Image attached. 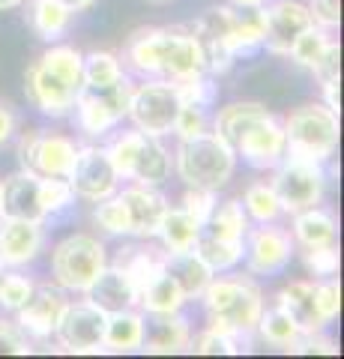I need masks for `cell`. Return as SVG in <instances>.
Listing matches in <instances>:
<instances>
[{
    "label": "cell",
    "mask_w": 344,
    "mask_h": 359,
    "mask_svg": "<svg viewBox=\"0 0 344 359\" xmlns=\"http://www.w3.org/2000/svg\"><path fill=\"white\" fill-rule=\"evenodd\" d=\"M126 60L141 75H156L162 81H183L207 72L204 48L195 33L171 27H141L126 42Z\"/></svg>",
    "instance_id": "cell-1"
},
{
    "label": "cell",
    "mask_w": 344,
    "mask_h": 359,
    "mask_svg": "<svg viewBox=\"0 0 344 359\" xmlns=\"http://www.w3.org/2000/svg\"><path fill=\"white\" fill-rule=\"evenodd\" d=\"M81 69L84 54L72 45H54L27 69L25 93L42 114L66 117L75 108V99L81 93Z\"/></svg>",
    "instance_id": "cell-2"
},
{
    "label": "cell",
    "mask_w": 344,
    "mask_h": 359,
    "mask_svg": "<svg viewBox=\"0 0 344 359\" xmlns=\"http://www.w3.org/2000/svg\"><path fill=\"white\" fill-rule=\"evenodd\" d=\"M209 330L234 335V339L246 341L258 330L261 311H263V294L254 285V278L246 276H225L213 278L201 294Z\"/></svg>",
    "instance_id": "cell-3"
},
{
    "label": "cell",
    "mask_w": 344,
    "mask_h": 359,
    "mask_svg": "<svg viewBox=\"0 0 344 359\" xmlns=\"http://www.w3.org/2000/svg\"><path fill=\"white\" fill-rule=\"evenodd\" d=\"M174 168L186 186L219 192V189L228 186V180L237 171V153L216 132H201L195 138L180 141L174 156Z\"/></svg>",
    "instance_id": "cell-4"
},
{
    "label": "cell",
    "mask_w": 344,
    "mask_h": 359,
    "mask_svg": "<svg viewBox=\"0 0 344 359\" xmlns=\"http://www.w3.org/2000/svg\"><path fill=\"white\" fill-rule=\"evenodd\" d=\"M284 156L305 162H329L338 150V114L312 102L296 108L284 123Z\"/></svg>",
    "instance_id": "cell-5"
},
{
    "label": "cell",
    "mask_w": 344,
    "mask_h": 359,
    "mask_svg": "<svg viewBox=\"0 0 344 359\" xmlns=\"http://www.w3.org/2000/svg\"><path fill=\"white\" fill-rule=\"evenodd\" d=\"M105 150H108V159L114 162L117 174L135 180L141 186H159L171 177L174 159L156 135H147L141 129L123 132Z\"/></svg>",
    "instance_id": "cell-6"
},
{
    "label": "cell",
    "mask_w": 344,
    "mask_h": 359,
    "mask_svg": "<svg viewBox=\"0 0 344 359\" xmlns=\"http://www.w3.org/2000/svg\"><path fill=\"white\" fill-rule=\"evenodd\" d=\"M105 245L90 233H72V237L60 240L51 255L54 282L63 290H81V294L105 269Z\"/></svg>",
    "instance_id": "cell-7"
},
{
    "label": "cell",
    "mask_w": 344,
    "mask_h": 359,
    "mask_svg": "<svg viewBox=\"0 0 344 359\" xmlns=\"http://www.w3.org/2000/svg\"><path fill=\"white\" fill-rule=\"evenodd\" d=\"M275 195H279L282 212H299L308 207H317L326 192V171L320 162H305V159H284L275 165V177L270 180Z\"/></svg>",
    "instance_id": "cell-8"
},
{
    "label": "cell",
    "mask_w": 344,
    "mask_h": 359,
    "mask_svg": "<svg viewBox=\"0 0 344 359\" xmlns=\"http://www.w3.org/2000/svg\"><path fill=\"white\" fill-rule=\"evenodd\" d=\"M132 90H135V87H132V81L126 75L120 78L117 84L105 87V90H87V87H81L78 99H75V108H72L75 117H78L81 132L93 135V138H99V135H108L120 120L126 117Z\"/></svg>",
    "instance_id": "cell-9"
},
{
    "label": "cell",
    "mask_w": 344,
    "mask_h": 359,
    "mask_svg": "<svg viewBox=\"0 0 344 359\" xmlns=\"http://www.w3.org/2000/svg\"><path fill=\"white\" fill-rule=\"evenodd\" d=\"M177 111H180V99H177L174 81H162L159 78V81H150L132 90L126 117L135 123V129L162 138V135H171Z\"/></svg>",
    "instance_id": "cell-10"
},
{
    "label": "cell",
    "mask_w": 344,
    "mask_h": 359,
    "mask_svg": "<svg viewBox=\"0 0 344 359\" xmlns=\"http://www.w3.org/2000/svg\"><path fill=\"white\" fill-rule=\"evenodd\" d=\"M75 141H69L66 135L54 132H27L21 138L18 159L21 168H27L36 177H66L69 180L72 165H75Z\"/></svg>",
    "instance_id": "cell-11"
},
{
    "label": "cell",
    "mask_w": 344,
    "mask_h": 359,
    "mask_svg": "<svg viewBox=\"0 0 344 359\" xmlns=\"http://www.w3.org/2000/svg\"><path fill=\"white\" fill-rule=\"evenodd\" d=\"M105 323L108 314L93 306L90 299L84 302H69L60 314V323L54 335L60 339V344L69 353H99L105 351Z\"/></svg>",
    "instance_id": "cell-12"
},
{
    "label": "cell",
    "mask_w": 344,
    "mask_h": 359,
    "mask_svg": "<svg viewBox=\"0 0 344 359\" xmlns=\"http://www.w3.org/2000/svg\"><path fill=\"white\" fill-rule=\"evenodd\" d=\"M242 257L249 264L252 276H275L291 264L294 257V237L291 231L275 228V224H258L249 228L246 240H242Z\"/></svg>",
    "instance_id": "cell-13"
},
{
    "label": "cell",
    "mask_w": 344,
    "mask_h": 359,
    "mask_svg": "<svg viewBox=\"0 0 344 359\" xmlns=\"http://www.w3.org/2000/svg\"><path fill=\"white\" fill-rule=\"evenodd\" d=\"M69 183H72V189H75V195L78 198L93 201L96 204V201L111 198L117 192L120 174H117L114 162L108 159L105 147H78L72 174H69Z\"/></svg>",
    "instance_id": "cell-14"
},
{
    "label": "cell",
    "mask_w": 344,
    "mask_h": 359,
    "mask_svg": "<svg viewBox=\"0 0 344 359\" xmlns=\"http://www.w3.org/2000/svg\"><path fill=\"white\" fill-rule=\"evenodd\" d=\"M234 153L242 156V159L252 168H258V171H273V168L284 159L282 120L270 114V111H263V114L240 135V141L234 144Z\"/></svg>",
    "instance_id": "cell-15"
},
{
    "label": "cell",
    "mask_w": 344,
    "mask_h": 359,
    "mask_svg": "<svg viewBox=\"0 0 344 359\" xmlns=\"http://www.w3.org/2000/svg\"><path fill=\"white\" fill-rule=\"evenodd\" d=\"M234 13L231 6H216L195 25V39L204 48V60H207V72L213 75H225L231 72L237 54L231 48V25H234Z\"/></svg>",
    "instance_id": "cell-16"
},
{
    "label": "cell",
    "mask_w": 344,
    "mask_h": 359,
    "mask_svg": "<svg viewBox=\"0 0 344 359\" xmlns=\"http://www.w3.org/2000/svg\"><path fill=\"white\" fill-rule=\"evenodd\" d=\"M263 18H266L263 45L273 54H287L299 33H305L315 25L312 9L299 4V0H273V4L263 6Z\"/></svg>",
    "instance_id": "cell-17"
},
{
    "label": "cell",
    "mask_w": 344,
    "mask_h": 359,
    "mask_svg": "<svg viewBox=\"0 0 344 359\" xmlns=\"http://www.w3.org/2000/svg\"><path fill=\"white\" fill-rule=\"evenodd\" d=\"M66 306H69V299H66V290L60 285H36L30 299L15 311L18 314L15 323L25 335L48 339V335H54V330H57L60 314Z\"/></svg>",
    "instance_id": "cell-18"
},
{
    "label": "cell",
    "mask_w": 344,
    "mask_h": 359,
    "mask_svg": "<svg viewBox=\"0 0 344 359\" xmlns=\"http://www.w3.org/2000/svg\"><path fill=\"white\" fill-rule=\"evenodd\" d=\"M141 318H144V335H141L144 353L171 356L188 351L192 330H188V320L180 311H141Z\"/></svg>",
    "instance_id": "cell-19"
},
{
    "label": "cell",
    "mask_w": 344,
    "mask_h": 359,
    "mask_svg": "<svg viewBox=\"0 0 344 359\" xmlns=\"http://www.w3.org/2000/svg\"><path fill=\"white\" fill-rule=\"evenodd\" d=\"M0 219H25V222L48 219L39 201V177L27 171V168L0 180Z\"/></svg>",
    "instance_id": "cell-20"
},
{
    "label": "cell",
    "mask_w": 344,
    "mask_h": 359,
    "mask_svg": "<svg viewBox=\"0 0 344 359\" xmlns=\"http://www.w3.org/2000/svg\"><path fill=\"white\" fill-rule=\"evenodd\" d=\"M126 204V216H129V233L141 240H150L159 233V224L168 212V201L162 192H156V186H129L120 192Z\"/></svg>",
    "instance_id": "cell-21"
},
{
    "label": "cell",
    "mask_w": 344,
    "mask_h": 359,
    "mask_svg": "<svg viewBox=\"0 0 344 359\" xmlns=\"http://www.w3.org/2000/svg\"><path fill=\"white\" fill-rule=\"evenodd\" d=\"M42 222L0 219V261L4 266H25L42 252Z\"/></svg>",
    "instance_id": "cell-22"
},
{
    "label": "cell",
    "mask_w": 344,
    "mask_h": 359,
    "mask_svg": "<svg viewBox=\"0 0 344 359\" xmlns=\"http://www.w3.org/2000/svg\"><path fill=\"white\" fill-rule=\"evenodd\" d=\"M275 306H279L287 318H291L299 332L303 335H312V332H320L326 327L324 314L317 309V294H315V282H305V278H299V282H291L279 290V297H275Z\"/></svg>",
    "instance_id": "cell-23"
},
{
    "label": "cell",
    "mask_w": 344,
    "mask_h": 359,
    "mask_svg": "<svg viewBox=\"0 0 344 359\" xmlns=\"http://www.w3.org/2000/svg\"><path fill=\"white\" fill-rule=\"evenodd\" d=\"M87 299L99 306L105 314H114V311H126V309H138V290L135 285L129 282V276L123 273L120 266H108L99 273L90 287L84 290Z\"/></svg>",
    "instance_id": "cell-24"
},
{
    "label": "cell",
    "mask_w": 344,
    "mask_h": 359,
    "mask_svg": "<svg viewBox=\"0 0 344 359\" xmlns=\"http://www.w3.org/2000/svg\"><path fill=\"white\" fill-rule=\"evenodd\" d=\"M294 243H299L303 249H317V245H336L338 237V222L329 210L324 207H308L294 212Z\"/></svg>",
    "instance_id": "cell-25"
},
{
    "label": "cell",
    "mask_w": 344,
    "mask_h": 359,
    "mask_svg": "<svg viewBox=\"0 0 344 359\" xmlns=\"http://www.w3.org/2000/svg\"><path fill=\"white\" fill-rule=\"evenodd\" d=\"M165 269L174 276V282L180 285L186 299H201L207 285L213 282V276H216L195 252H177V255L165 252Z\"/></svg>",
    "instance_id": "cell-26"
},
{
    "label": "cell",
    "mask_w": 344,
    "mask_h": 359,
    "mask_svg": "<svg viewBox=\"0 0 344 359\" xmlns=\"http://www.w3.org/2000/svg\"><path fill=\"white\" fill-rule=\"evenodd\" d=\"M72 9L63 4V0H30L27 4V21L30 27L36 30L39 39H60L72 25Z\"/></svg>",
    "instance_id": "cell-27"
},
{
    "label": "cell",
    "mask_w": 344,
    "mask_h": 359,
    "mask_svg": "<svg viewBox=\"0 0 344 359\" xmlns=\"http://www.w3.org/2000/svg\"><path fill=\"white\" fill-rule=\"evenodd\" d=\"M141 335H144V318L138 309L114 311V314H108L102 344H105V351L132 353V351H141Z\"/></svg>",
    "instance_id": "cell-28"
},
{
    "label": "cell",
    "mask_w": 344,
    "mask_h": 359,
    "mask_svg": "<svg viewBox=\"0 0 344 359\" xmlns=\"http://www.w3.org/2000/svg\"><path fill=\"white\" fill-rule=\"evenodd\" d=\"M114 266H120L129 276V282L135 285V290L141 294L153 278H156L165 269V252L156 255L153 249H138V245H126V249L117 252Z\"/></svg>",
    "instance_id": "cell-29"
},
{
    "label": "cell",
    "mask_w": 344,
    "mask_h": 359,
    "mask_svg": "<svg viewBox=\"0 0 344 359\" xmlns=\"http://www.w3.org/2000/svg\"><path fill=\"white\" fill-rule=\"evenodd\" d=\"M198 233H201V224H198L188 212L180 207V210H171L165 212V219L159 224V233L156 237H162V245L168 255H177V252H192L195 249V240Z\"/></svg>",
    "instance_id": "cell-30"
},
{
    "label": "cell",
    "mask_w": 344,
    "mask_h": 359,
    "mask_svg": "<svg viewBox=\"0 0 344 359\" xmlns=\"http://www.w3.org/2000/svg\"><path fill=\"white\" fill-rule=\"evenodd\" d=\"M201 231L213 233L219 240H231V243H242L249 233V216L242 210V201H225V204H216L213 216L207 219V224Z\"/></svg>",
    "instance_id": "cell-31"
},
{
    "label": "cell",
    "mask_w": 344,
    "mask_h": 359,
    "mask_svg": "<svg viewBox=\"0 0 344 359\" xmlns=\"http://www.w3.org/2000/svg\"><path fill=\"white\" fill-rule=\"evenodd\" d=\"M183 302H186V294L180 290V285L174 282V276L168 269H162V273L138 294L141 311H180Z\"/></svg>",
    "instance_id": "cell-32"
},
{
    "label": "cell",
    "mask_w": 344,
    "mask_h": 359,
    "mask_svg": "<svg viewBox=\"0 0 344 359\" xmlns=\"http://www.w3.org/2000/svg\"><path fill=\"white\" fill-rule=\"evenodd\" d=\"M201 261L213 269V273H228L242 261V243H231V240H219L213 233L201 231L195 240V249H192Z\"/></svg>",
    "instance_id": "cell-33"
},
{
    "label": "cell",
    "mask_w": 344,
    "mask_h": 359,
    "mask_svg": "<svg viewBox=\"0 0 344 359\" xmlns=\"http://www.w3.org/2000/svg\"><path fill=\"white\" fill-rule=\"evenodd\" d=\"M263 105L261 102H234V105H225V108H219V114H216V135L225 144H234L240 141V135L246 132L254 120H258L263 114Z\"/></svg>",
    "instance_id": "cell-34"
},
{
    "label": "cell",
    "mask_w": 344,
    "mask_h": 359,
    "mask_svg": "<svg viewBox=\"0 0 344 359\" xmlns=\"http://www.w3.org/2000/svg\"><path fill=\"white\" fill-rule=\"evenodd\" d=\"M266 36V18L263 9H240L234 13V25H231V48L240 57V54L254 51L258 45H263Z\"/></svg>",
    "instance_id": "cell-35"
},
{
    "label": "cell",
    "mask_w": 344,
    "mask_h": 359,
    "mask_svg": "<svg viewBox=\"0 0 344 359\" xmlns=\"http://www.w3.org/2000/svg\"><path fill=\"white\" fill-rule=\"evenodd\" d=\"M254 332H261V339L266 341V344H273V347H282V351H287V353H294V347H296V341L303 339V332H299V327L296 323L287 318V314L275 306V309H270V311H261V320H258V330Z\"/></svg>",
    "instance_id": "cell-36"
},
{
    "label": "cell",
    "mask_w": 344,
    "mask_h": 359,
    "mask_svg": "<svg viewBox=\"0 0 344 359\" xmlns=\"http://www.w3.org/2000/svg\"><path fill=\"white\" fill-rule=\"evenodd\" d=\"M123 78V66L120 57L111 51H93L84 57V69H81V81L87 90H105L111 84H117Z\"/></svg>",
    "instance_id": "cell-37"
},
{
    "label": "cell",
    "mask_w": 344,
    "mask_h": 359,
    "mask_svg": "<svg viewBox=\"0 0 344 359\" xmlns=\"http://www.w3.org/2000/svg\"><path fill=\"white\" fill-rule=\"evenodd\" d=\"M242 210H246V216L258 224H270L282 216V204H279V195H275L273 183H252L246 189V195H242Z\"/></svg>",
    "instance_id": "cell-38"
},
{
    "label": "cell",
    "mask_w": 344,
    "mask_h": 359,
    "mask_svg": "<svg viewBox=\"0 0 344 359\" xmlns=\"http://www.w3.org/2000/svg\"><path fill=\"white\" fill-rule=\"evenodd\" d=\"M329 33L326 27L320 25H312L305 33H299L296 42L291 45V51H287V57H291L296 66H305V69H315V66L320 63V57H324L326 45H329Z\"/></svg>",
    "instance_id": "cell-39"
},
{
    "label": "cell",
    "mask_w": 344,
    "mask_h": 359,
    "mask_svg": "<svg viewBox=\"0 0 344 359\" xmlns=\"http://www.w3.org/2000/svg\"><path fill=\"white\" fill-rule=\"evenodd\" d=\"M39 201L46 216H57L75 204V189L66 177H39Z\"/></svg>",
    "instance_id": "cell-40"
},
{
    "label": "cell",
    "mask_w": 344,
    "mask_h": 359,
    "mask_svg": "<svg viewBox=\"0 0 344 359\" xmlns=\"http://www.w3.org/2000/svg\"><path fill=\"white\" fill-rule=\"evenodd\" d=\"M177 90V99L180 105H195V108H209L216 102V84L213 78L204 75H192V78H183V81H174Z\"/></svg>",
    "instance_id": "cell-41"
},
{
    "label": "cell",
    "mask_w": 344,
    "mask_h": 359,
    "mask_svg": "<svg viewBox=\"0 0 344 359\" xmlns=\"http://www.w3.org/2000/svg\"><path fill=\"white\" fill-rule=\"evenodd\" d=\"M188 351L201 353V356H237L246 351V347H242V341L234 339V335H225V332H216L207 327L195 341H188Z\"/></svg>",
    "instance_id": "cell-42"
},
{
    "label": "cell",
    "mask_w": 344,
    "mask_h": 359,
    "mask_svg": "<svg viewBox=\"0 0 344 359\" xmlns=\"http://www.w3.org/2000/svg\"><path fill=\"white\" fill-rule=\"evenodd\" d=\"M93 219L96 224L102 228L105 233H129V216H126V204H123V198H120L117 192L111 195V198H102V201H96V212H93Z\"/></svg>",
    "instance_id": "cell-43"
},
{
    "label": "cell",
    "mask_w": 344,
    "mask_h": 359,
    "mask_svg": "<svg viewBox=\"0 0 344 359\" xmlns=\"http://www.w3.org/2000/svg\"><path fill=\"white\" fill-rule=\"evenodd\" d=\"M33 287L36 285H33L30 278L18 276V273H4L0 276V306H4L6 311H18L30 299Z\"/></svg>",
    "instance_id": "cell-44"
},
{
    "label": "cell",
    "mask_w": 344,
    "mask_h": 359,
    "mask_svg": "<svg viewBox=\"0 0 344 359\" xmlns=\"http://www.w3.org/2000/svg\"><path fill=\"white\" fill-rule=\"evenodd\" d=\"M303 264L317 278H332L338 273V249L336 245H317V249L303 252Z\"/></svg>",
    "instance_id": "cell-45"
},
{
    "label": "cell",
    "mask_w": 344,
    "mask_h": 359,
    "mask_svg": "<svg viewBox=\"0 0 344 359\" xmlns=\"http://www.w3.org/2000/svg\"><path fill=\"white\" fill-rule=\"evenodd\" d=\"M216 192L213 189H195V186H188L186 189V195H183V210L192 216L198 224H207V219L213 216V210H216Z\"/></svg>",
    "instance_id": "cell-46"
},
{
    "label": "cell",
    "mask_w": 344,
    "mask_h": 359,
    "mask_svg": "<svg viewBox=\"0 0 344 359\" xmlns=\"http://www.w3.org/2000/svg\"><path fill=\"white\" fill-rule=\"evenodd\" d=\"M177 138L186 141V138H195L201 132H209V120H207V108H195V105H180L177 111V120H174V129Z\"/></svg>",
    "instance_id": "cell-47"
},
{
    "label": "cell",
    "mask_w": 344,
    "mask_h": 359,
    "mask_svg": "<svg viewBox=\"0 0 344 359\" xmlns=\"http://www.w3.org/2000/svg\"><path fill=\"white\" fill-rule=\"evenodd\" d=\"M312 72L317 75L320 87H336V84H338V78H341V48H338L336 39L326 45L324 57H320V63L315 66Z\"/></svg>",
    "instance_id": "cell-48"
},
{
    "label": "cell",
    "mask_w": 344,
    "mask_h": 359,
    "mask_svg": "<svg viewBox=\"0 0 344 359\" xmlns=\"http://www.w3.org/2000/svg\"><path fill=\"white\" fill-rule=\"evenodd\" d=\"M315 294H317V309H320V314H324V320L332 323L338 318V311H341V287L336 282V276L326 278V282H320V285H315Z\"/></svg>",
    "instance_id": "cell-49"
},
{
    "label": "cell",
    "mask_w": 344,
    "mask_h": 359,
    "mask_svg": "<svg viewBox=\"0 0 344 359\" xmlns=\"http://www.w3.org/2000/svg\"><path fill=\"white\" fill-rule=\"evenodd\" d=\"M27 353H30V341L18 323L0 320V356H27Z\"/></svg>",
    "instance_id": "cell-50"
},
{
    "label": "cell",
    "mask_w": 344,
    "mask_h": 359,
    "mask_svg": "<svg viewBox=\"0 0 344 359\" xmlns=\"http://www.w3.org/2000/svg\"><path fill=\"white\" fill-rule=\"evenodd\" d=\"M312 18H315V25L320 27H338V21H341V0H312Z\"/></svg>",
    "instance_id": "cell-51"
},
{
    "label": "cell",
    "mask_w": 344,
    "mask_h": 359,
    "mask_svg": "<svg viewBox=\"0 0 344 359\" xmlns=\"http://www.w3.org/2000/svg\"><path fill=\"white\" fill-rule=\"evenodd\" d=\"M15 126H18V120H15V114H13V108H9V105H0V147H4V144L15 135Z\"/></svg>",
    "instance_id": "cell-52"
},
{
    "label": "cell",
    "mask_w": 344,
    "mask_h": 359,
    "mask_svg": "<svg viewBox=\"0 0 344 359\" xmlns=\"http://www.w3.org/2000/svg\"><path fill=\"white\" fill-rule=\"evenodd\" d=\"M237 9H263L270 0H231Z\"/></svg>",
    "instance_id": "cell-53"
},
{
    "label": "cell",
    "mask_w": 344,
    "mask_h": 359,
    "mask_svg": "<svg viewBox=\"0 0 344 359\" xmlns=\"http://www.w3.org/2000/svg\"><path fill=\"white\" fill-rule=\"evenodd\" d=\"M63 4H66V6H69V9H72V13H78V9H87V6H93V4H96V0H63Z\"/></svg>",
    "instance_id": "cell-54"
},
{
    "label": "cell",
    "mask_w": 344,
    "mask_h": 359,
    "mask_svg": "<svg viewBox=\"0 0 344 359\" xmlns=\"http://www.w3.org/2000/svg\"><path fill=\"white\" fill-rule=\"evenodd\" d=\"M21 4H27V0H0V13H4V9H15Z\"/></svg>",
    "instance_id": "cell-55"
},
{
    "label": "cell",
    "mask_w": 344,
    "mask_h": 359,
    "mask_svg": "<svg viewBox=\"0 0 344 359\" xmlns=\"http://www.w3.org/2000/svg\"><path fill=\"white\" fill-rule=\"evenodd\" d=\"M150 4H168V0H150Z\"/></svg>",
    "instance_id": "cell-56"
},
{
    "label": "cell",
    "mask_w": 344,
    "mask_h": 359,
    "mask_svg": "<svg viewBox=\"0 0 344 359\" xmlns=\"http://www.w3.org/2000/svg\"><path fill=\"white\" fill-rule=\"evenodd\" d=\"M0 276H4V261H0Z\"/></svg>",
    "instance_id": "cell-57"
}]
</instances>
